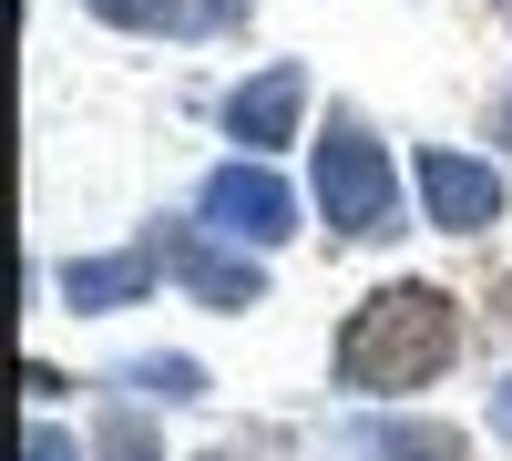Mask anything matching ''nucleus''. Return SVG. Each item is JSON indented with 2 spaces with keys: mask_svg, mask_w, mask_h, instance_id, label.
Segmentation results:
<instances>
[{
  "mask_svg": "<svg viewBox=\"0 0 512 461\" xmlns=\"http://www.w3.org/2000/svg\"><path fill=\"white\" fill-rule=\"evenodd\" d=\"M461 298L431 277H390V287H369V298L338 318V339H328V369H338V390H349L359 410H400L420 390H441L451 369H461Z\"/></svg>",
  "mask_w": 512,
  "mask_h": 461,
  "instance_id": "obj_1",
  "label": "nucleus"
},
{
  "mask_svg": "<svg viewBox=\"0 0 512 461\" xmlns=\"http://www.w3.org/2000/svg\"><path fill=\"white\" fill-rule=\"evenodd\" d=\"M410 195L420 185H400V164H390V144L369 134V113L328 103L318 144H308V205H318V226L349 236V246H390V236H410Z\"/></svg>",
  "mask_w": 512,
  "mask_h": 461,
  "instance_id": "obj_2",
  "label": "nucleus"
},
{
  "mask_svg": "<svg viewBox=\"0 0 512 461\" xmlns=\"http://www.w3.org/2000/svg\"><path fill=\"white\" fill-rule=\"evenodd\" d=\"M154 257H164V277L185 287L195 308H216V318H246V308H267V257L256 246H236L226 226H185V216H154Z\"/></svg>",
  "mask_w": 512,
  "mask_h": 461,
  "instance_id": "obj_3",
  "label": "nucleus"
},
{
  "mask_svg": "<svg viewBox=\"0 0 512 461\" xmlns=\"http://www.w3.org/2000/svg\"><path fill=\"white\" fill-rule=\"evenodd\" d=\"M195 216H205V226H226L236 246H256V257H277V246L297 236V185L277 175L267 154H226V164H205Z\"/></svg>",
  "mask_w": 512,
  "mask_h": 461,
  "instance_id": "obj_4",
  "label": "nucleus"
},
{
  "mask_svg": "<svg viewBox=\"0 0 512 461\" xmlns=\"http://www.w3.org/2000/svg\"><path fill=\"white\" fill-rule=\"evenodd\" d=\"M410 185H420V226H441V236H492L502 226V164L472 154V144H420L410 164Z\"/></svg>",
  "mask_w": 512,
  "mask_h": 461,
  "instance_id": "obj_5",
  "label": "nucleus"
},
{
  "mask_svg": "<svg viewBox=\"0 0 512 461\" xmlns=\"http://www.w3.org/2000/svg\"><path fill=\"white\" fill-rule=\"evenodd\" d=\"M308 113H318L308 62H256L246 82H226V103H216V123H226L236 154H277V144H297V123H308Z\"/></svg>",
  "mask_w": 512,
  "mask_h": 461,
  "instance_id": "obj_6",
  "label": "nucleus"
},
{
  "mask_svg": "<svg viewBox=\"0 0 512 461\" xmlns=\"http://www.w3.org/2000/svg\"><path fill=\"white\" fill-rule=\"evenodd\" d=\"M164 287V257H154V236L144 246H113V257H62L52 267V298L72 318H113V308H144Z\"/></svg>",
  "mask_w": 512,
  "mask_h": 461,
  "instance_id": "obj_7",
  "label": "nucleus"
},
{
  "mask_svg": "<svg viewBox=\"0 0 512 461\" xmlns=\"http://www.w3.org/2000/svg\"><path fill=\"white\" fill-rule=\"evenodd\" d=\"M103 31H134V41H216L246 21V0H82Z\"/></svg>",
  "mask_w": 512,
  "mask_h": 461,
  "instance_id": "obj_8",
  "label": "nucleus"
},
{
  "mask_svg": "<svg viewBox=\"0 0 512 461\" xmlns=\"http://www.w3.org/2000/svg\"><path fill=\"white\" fill-rule=\"evenodd\" d=\"M349 461H472L451 421H410V410H359L349 421Z\"/></svg>",
  "mask_w": 512,
  "mask_h": 461,
  "instance_id": "obj_9",
  "label": "nucleus"
},
{
  "mask_svg": "<svg viewBox=\"0 0 512 461\" xmlns=\"http://www.w3.org/2000/svg\"><path fill=\"white\" fill-rule=\"evenodd\" d=\"M113 390H144V400H205L216 380H205L185 349H144V359H123V369H113Z\"/></svg>",
  "mask_w": 512,
  "mask_h": 461,
  "instance_id": "obj_10",
  "label": "nucleus"
},
{
  "mask_svg": "<svg viewBox=\"0 0 512 461\" xmlns=\"http://www.w3.org/2000/svg\"><path fill=\"white\" fill-rule=\"evenodd\" d=\"M93 461H164V431L144 421L134 400H113L103 421H93Z\"/></svg>",
  "mask_w": 512,
  "mask_h": 461,
  "instance_id": "obj_11",
  "label": "nucleus"
},
{
  "mask_svg": "<svg viewBox=\"0 0 512 461\" xmlns=\"http://www.w3.org/2000/svg\"><path fill=\"white\" fill-rule=\"evenodd\" d=\"M21 461H93V441H72V431H52V421H31V431H21Z\"/></svg>",
  "mask_w": 512,
  "mask_h": 461,
  "instance_id": "obj_12",
  "label": "nucleus"
},
{
  "mask_svg": "<svg viewBox=\"0 0 512 461\" xmlns=\"http://www.w3.org/2000/svg\"><path fill=\"white\" fill-rule=\"evenodd\" d=\"M492 441H512V380L492 390Z\"/></svg>",
  "mask_w": 512,
  "mask_h": 461,
  "instance_id": "obj_13",
  "label": "nucleus"
},
{
  "mask_svg": "<svg viewBox=\"0 0 512 461\" xmlns=\"http://www.w3.org/2000/svg\"><path fill=\"white\" fill-rule=\"evenodd\" d=\"M492 144H502V154H512V93H502V103H492Z\"/></svg>",
  "mask_w": 512,
  "mask_h": 461,
  "instance_id": "obj_14",
  "label": "nucleus"
},
{
  "mask_svg": "<svg viewBox=\"0 0 512 461\" xmlns=\"http://www.w3.org/2000/svg\"><path fill=\"white\" fill-rule=\"evenodd\" d=\"M195 461H236V451H195Z\"/></svg>",
  "mask_w": 512,
  "mask_h": 461,
  "instance_id": "obj_15",
  "label": "nucleus"
}]
</instances>
